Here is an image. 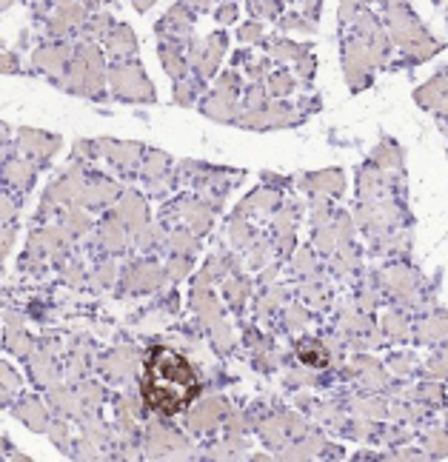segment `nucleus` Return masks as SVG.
Instances as JSON below:
<instances>
[{
	"label": "nucleus",
	"instance_id": "f257e3e1",
	"mask_svg": "<svg viewBox=\"0 0 448 462\" xmlns=\"http://www.w3.org/2000/svg\"><path fill=\"white\" fill-rule=\"evenodd\" d=\"M194 394H197V380L192 365L174 351L157 348L146 363V374H143V397L149 400V405H154L163 414H174Z\"/></svg>",
	"mask_w": 448,
	"mask_h": 462
},
{
	"label": "nucleus",
	"instance_id": "f03ea898",
	"mask_svg": "<svg viewBox=\"0 0 448 462\" xmlns=\"http://www.w3.org/2000/svg\"><path fill=\"white\" fill-rule=\"evenodd\" d=\"M117 214H120V220H126L129 225L137 228V225L143 222V203L137 200V197H126L123 203H120V211Z\"/></svg>",
	"mask_w": 448,
	"mask_h": 462
},
{
	"label": "nucleus",
	"instance_id": "7ed1b4c3",
	"mask_svg": "<svg viewBox=\"0 0 448 462\" xmlns=\"http://www.w3.org/2000/svg\"><path fill=\"white\" fill-rule=\"evenodd\" d=\"M20 417L26 419V422H29L32 428H37V431H40V428L46 425L43 411H40V405H37V402H26V405H20Z\"/></svg>",
	"mask_w": 448,
	"mask_h": 462
},
{
	"label": "nucleus",
	"instance_id": "20e7f679",
	"mask_svg": "<svg viewBox=\"0 0 448 462\" xmlns=\"http://www.w3.org/2000/svg\"><path fill=\"white\" fill-rule=\"evenodd\" d=\"M112 46H115V52H129V49L134 46L132 35H129V29H117V35H115V40H112Z\"/></svg>",
	"mask_w": 448,
	"mask_h": 462
},
{
	"label": "nucleus",
	"instance_id": "39448f33",
	"mask_svg": "<svg viewBox=\"0 0 448 462\" xmlns=\"http://www.w3.org/2000/svg\"><path fill=\"white\" fill-rule=\"evenodd\" d=\"M103 240L109 243L112 249H117V246L123 243V234H120V228H117L115 222H109V225H106V228H103Z\"/></svg>",
	"mask_w": 448,
	"mask_h": 462
},
{
	"label": "nucleus",
	"instance_id": "423d86ee",
	"mask_svg": "<svg viewBox=\"0 0 448 462\" xmlns=\"http://www.w3.org/2000/svg\"><path fill=\"white\" fill-rule=\"evenodd\" d=\"M9 348L15 351V354H26L29 342H26V337H20L18 331H12V334H9Z\"/></svg>",
	"mask_w": 448,
	"mask_h": 462
},
{
	"label": "nucleus",
	"instance_id": "0eeeda50",
	"mask_svg": "<svg viewBox=\"0 0 448 462\" xmlns=\"http://www.w3.org/2000/svg\"><path fill=\"white\" fill-rule=\"evenodd\" d=\"M166 166V157H160V154H151V160H149V166H146V171H160Z\"/></svg>",
	"mask_w": 448,
	"mask_h": 462
},
{
	"label": "nucleus",
	"instance_id": "6e6552de",
	"mask_svg": "<svg viewBox=\"0 0 448 462\" xmlns=\"http://www.w3.org/2000/svg\"><path fill=\"white\" fill-rule=\"evenodd\" d=\"M174 246H177V249H194V243L189 240V237H183V234H177V237H174Z\"/></svg>",
	"mask_w": 448,
	"mask_h": 462
},
{
	"label": "nucleus",
	"instance_id": "1a4fd4ad",
	"mask_svg": "<svg viewBox=\"0 0 448 462\" xmlns=\"http://www.w3.org/2000/svg\"><path fill=\"white\" fill-rule=\"evenodd\" d=\"M183 271H189V263H183V260L171 263V274H183Z\"/></svg>",
	"mask_w": 448,
	"mask_h": 462
},
{
	"label": "nucleus",
	"instance_id": "9d476101",
	"mask_svg": "<svg viewBox=\"0 0 448 462\" xmlns=\"http://www.w3.org/2000/svg\"><path fill=\"white\" fill-rule=\"evenodd\" d=\"M0 214H3V217H9V214H12V203H9V200H0Z\"/></svg>",
	"mask_w": 448,
	"mask_h": 462
}]
</instances>
